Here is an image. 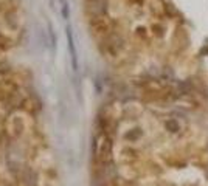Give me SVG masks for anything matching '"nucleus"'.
<instances>
[{"instance_id": "1", "label": "nucleus", "mask_w": 208, "mask_h": 186, "mask_svg": "<svg viewBox=\"0 0 208 186\" xmlns=\"http://www.w3.org/2000/svg\"><path fill=\"white\" fill-rule=\"evenodd\" d=\"M67 37H68V46H70V54H72V62H73V70H78V62H76V50H75V42L72 36V30L67 28Z\"/></svg>"}]
</instances>
